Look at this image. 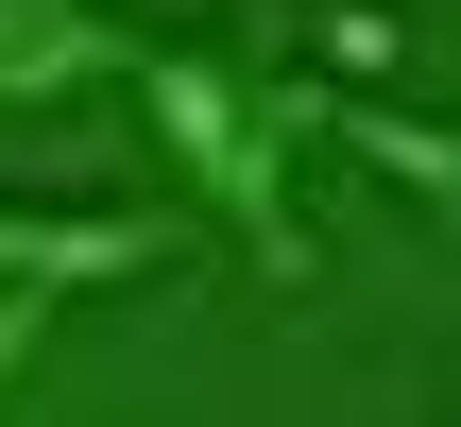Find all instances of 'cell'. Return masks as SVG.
<instances>
[{
    "label": "cell",
    "mask_w": 461,
    "mask_h": 427,
    "mask_svg": "<svg viewBox=\"0 0 461 427\" xmlns=\"http://www.w3.org/2000/svg\"><path fill=\"white\" fill-rule=\"evenodd\" d=\"M137 86H154V137L188 154V188L257 240V257H291V103L240 68V51H137Z\"/></svg>",
    "instance_id": "6da1fadb"
},
{
    "label": "cell",
    "mask_w": 461,
    "mask_h": 427,
    "mask_svg": "<svg viewBox=\"0 0 461 427\" xmlns=\"http://www.w3.org/2000/svg\"><path fill=\"white\" fill-rule=\"evenodd\" d=\"M137 68V17L103 0H0V103H68V86H120Z\"/></svg>",
    "instance_id": "7a4b0ae2"
},
{
    "label": "cell",
    "mask_w": 461,
    "mask_h": 427,
    "mask_svg": "<svg viewBox=\"0 0 461 427\" xmlns=\"http://www.w3.org/2000/svg\"><path fill=\"white\" fill-rule=\"evenodd\" d=\"M51 308H68V274H34V257H0V394H17V359L51 342Z\"/></svg>",
    "instance_id": "277c9868"
},
{
    "label": "cell",
    "mask_w": 461,
    "mask_h": 427,
    "mask_svg": "<svg viewBox=\"0 0 461 427\" xmlns=\"http://www.w3.org/2000/svg\"><path fill=\"white\" fill-rule=\"evenodd\" d=\"M0 257H34L68 291H120V274L171 257V223H137V205H0Z\"/></svg>",
    "instance_id": "3957f363"
}]
</instances>
